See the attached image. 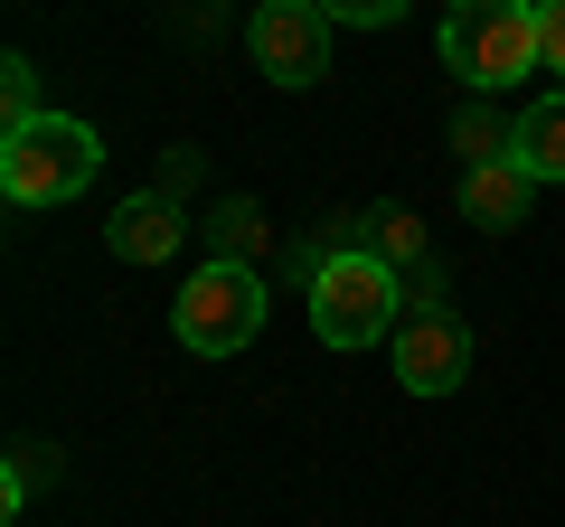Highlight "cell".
Here are the masks:
<instances>
[{
    "mask_svg": "<svg viewBox=\"0 0 565 527\" xmlns=\"http://www.w3.org/2000/svg\"><path fill=\"white\" fill-rule=\"evenodd\" d=\"M104 245H114L122 264H170L189 245V217H180L170 189H141V198H122L114 217H104Z\"/></svg>",
    "mask_w": 565,
    "mask_h": 527,
    "instance_id": "7",
    "label": "cell"
},
{
    "mask_svg": "<svg viewBox=\"0 0 565 527\" xmlns=\"http://www.w3.org/2000/svg\"><path fill=\"white\" fill-rule=\"evenodd\" d=\"M509 161H519L537 189L565 180V95H537V104L519 114V142H509Z\"/></svg>",
    "mask_w": 565,
    "mask_h": 527,
    "instance_id": "9",
    "label": "cell"
},
{
    "mask_svg": "<svg viewBox=\"0 0 565 527\" xmlns=\"http://www.w3.org/2000/svg\"><path fill=\"white\" fill-rule=\"evenodd\" d=\"M444 66L471 95H500L527 66H546L537 47V0H452L444 10Z\"/></svg>",
    "mask_w": 565,
    "mask_h": 527,
    "instance_id": "3",
    "label": "cell"
},
{
    "mask_svg": "<svg viewBox=\"0 0 565 527\" xmlns=\"http://www.w3.org/2000/svg\"><path fill=\"white\" fill-rule=\"evenodd\" d=\"M170 330H180V348H199V358H236V348L264 330V273L207 255L180 283V302H170Z\"/></svg>",
    "mask_w": 565,
    "mask_h": 527,
    "instance_id": "4",
    "label": "cell"
},
{
    "mask_svg": "<svg viewBox=\"0 0 565 527\" xmlns=\"http://www.w3.org/2000/svg\"><path fill=\"white\" fill-rule=\"evenodd\" d=\"M359 226H367V255H386L396 273H415V264H434V245H424V217H415V207L377 198V207H367Z\"/></svg>",
    "mask_w": 565,
    "mask_h": 527,
    "instance_id": "10",
    "label": "cell"
},
{
    "mask_svg": "<svg viewBox=\"0 0 565 527\" xmlns=\"http://www.w3.org/2000/svg\"><path fill=\"white\" fill-rule=\"evenodd\" d=\"M340 29H386V20H405V0H321Z\"/></svg>",
    "mask_w": 565,
    "mask_h": 527,
    "instance_id": "15",
    "label": "cell"
},
{
    "mask_svg": "<svg viewBox=\"0 0 565 527\" xmlns=\"http://www.w3.org/2000/svg\"><path fill=\"white\" fill-rule=\"evenodd\" d=\"M452 142H462V161L481 170V161H509V142H519V132H500L490 114H462V122H452Z\"/></svg>",
    "mask_w": 565,
    "mask_h": 527,
    "instance_id": "13",
    "label": "cell"
},
{
    "mask_svg": "<svg viewBox=\"0 0 565 527\" xmlns=\"http://www.w3.org/2000/svg\"><path fill=\"white\" fill-rule=\"evenodd\" d=\"M537 47H546V66L565 76V0H537Z\"/></svg>",
    "mask_w": 565,
    "mask_h": 527,
    "instance_id": "16",
    "label": "cell"
},
{
    "mask_svg": "<svg viewBox=\"0 0 565 527\" xmlns=\"http://www.w3.org/2000/svg\"><path fill=\"white\" fill-rule=\"evenodd\" d=\"M405 311H415L405 273L386 255H367V245L311 264V330H321V348H377L405 330Z\"/></svg>",
    "mask_w": 565,
    "mask_h": 527,
    "instance_id": "1",
    "label": "cell"
},
{
    "mask_svg": "<svg viewBox=\"0 0 565 527\" xmlns=\"http://www.w3.org/2000/svg\"><path fill=\"white\" fill-rule=\"evenodd\" d=\"M330 10L321 0H264L255 10V29H245V47H255V66L274 85H321L330 76Z\"/></svg>",
    "mask_w": 565,
    "mask_h": 527,
    "instance_id": "5",
    "label": "cell"
},
{
    "mask_svg": "<svg viewBox=\"0 0 565 527\" xmlns=\"http://www.w3.org/2000/svg\"><path fill=\"white\" fill-rule=\"evenodd\" d=\"M386 358H396L405 396H452V386L471 377V330L452 321V311H405V330L386 340Z\"/></svg>",
    "mask_w": 565,
    "mask_h": 527,
    "instance_id": "6",
    "label": "cell"
},
{
    "mask_svg": "<svg viewBox=\"0 0 565 527\" xmlns=\"http://www.w3.org/2000/svg\"><path fill=\"white\" fill-rule=\"evenodd\" d=\"M47 462H57V452H47V443H10V481H0V508H29V499H39Z\"/></svg>",
    "mask_w": 565,
    "mask_h": 527,
    "instance_id": "12",
    "label": "cell"
},
{
    "mask_svg": "<svg viewBox=\"0 0 565 527\" xmlns=\"http://www.w3.org/2000/svg\"><path fill=\"white\" fill-rule=\"evenodd\" d=\"M527 207H537V180H527L519 161H481V170H462V217H471V226L509 236V226H527Z\"/></svg>",
    "mask_w": 565,
    "mask_h": 527,
    "instance_id": "8",
    "label": "cell"
},
{
    "mask_svg": "<svg viewBox=\"0 0 565 527\" xmlns=\"http://www.w3.org/2000/svg\"><path fill=\"white\" fill-rule=\"evenodd\" d=\"M0 104H10V122L47 114V104H39V66H29V57H0Z\"/></svg>",
    "mask_w": 565,
    "mask_h": 527,
    "instance_id": "14",
    "label": "cell"
},
{
    "mask_svg": "<svg viewBox=\"0 0 565 527\" xmlns=\"http://www.w3.org/2000/svg\"><path fill=\"white\" fill-rule=\"evenodd\" d=\"M95 170H104V142H95V122H76V114H29V122L0 132V189H10L20 207L85 198Z\"/></svg>",
    "mask_w": 565,
    "mask_h": 527,
    "instance_id": "2",
    "label": "cell"
},
{
    "mask_svg": "<svg viewBox=\"0 0 565 527\" xmlns=\"http://www.w3.org/2000/svg\"><path fill=\"white\" fill-rule=\"evenodd\" d=\"M264 236H274V226H264V207H255V198H217V207H207V255L255 264V255H264Z\"/></svg>",
    "mask_w": 565,
    "mask_h": 527,
    "instance_id": "11",
    "label": "cell"
}]
</instances>
